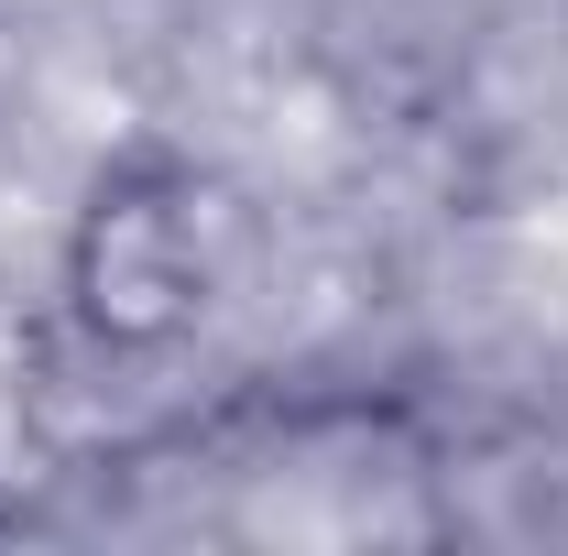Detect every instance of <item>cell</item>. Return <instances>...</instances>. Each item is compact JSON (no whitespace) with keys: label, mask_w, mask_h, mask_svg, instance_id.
Returning a JSON list of instances; mask_svg holds the SVG:
<instances>
[{"label":"cell","mask_w":568,"mask_h":556,"mask_svg":"<svg viewBox=\"0 0 568 556\" xmlns=\"http://www.w3.org/2000/svg\"><path fill=\"white\" fill-rule=\"evenodd\" d=\"M209 251H197V208L153 197V186H110L88 240H77V295L110 339H175L209 295Z\"/></svg>","instance_id":"6da1fadb"}]
</instances>
